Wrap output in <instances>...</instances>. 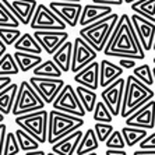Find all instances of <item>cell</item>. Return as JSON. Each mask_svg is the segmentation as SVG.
<instances>
[{
    "label": "cell",
    "mask_w": 155,
    "mask_h": 155,
    "mask_svg": "<svg viewBox=\"0 0 155 155\" xmlns=\"http://www.w3.org/2000/svg\"><path fill=\"white\" fill-rule=\"evenodd\" d=\"M29 27L32 29H66L67 24L49 6L38 3Z\"/></svg>",
    "instance_id": "cell-8"
},
{
    "label": "cell",
    "mask_w": 155,
    "mask_h": 155,
    "mask_svg": "<svg viewBox=\"0 0 155 155\" xmlns=\"http://www.w3.org/2000/svg\"><path fill=\"white\" fill-rule=\"evenodd\" d=\"M31 85L35 88V91L41 95L45 104H53L56 97L59 95L63 87L66 85L64 81L60 78H52V77H38L32 76L28 80Z\"/></svg>",
    "instance_id": "cell-9"
},
{
    "label": "cell",
    "mask_w": 155,
    "mask_h": 155,
    "mask_svg": "<svg viewBox=\"0 0 155 155\" xmlns=\"http://www.w3.org/2000/svg\"><path fill=\"white\" fill-rule=\"evenodd\" d=\"M98 145H99V140L97 137V133H95L94 129H88L85 133L83 134V137L80 140V144L77 147V155H85L90 154V152H94L98 150Z\"/></svg>",
    "instance_id": "cell-25"
},
{
    "label": "cell",
    "mask_w": 155,
    "mask_h": 155,
    "mask_svg": "<svg viewBox=\"0 0 155 155\" xmlns=\"http://www.w3.org/2000/svg\"><path fill=\"white\" fill-rule=\"evenodd\" d=\"M14 59L17 61L18 67L22 73H27L29 70H34L38 64L42 63V56L35 53H28V52H21L15 51L14 52Z\"/></svg>",
    "instance_id": "cell-23"
},
{
    "label": "cell",
    "mask_w": 155,
    "mask_h": 155,
    "mask_svg": "<svg viewBox=\"0 0 155 155\" xmlns=\"http://www.w3.org/2000/svg\"><path fill=\"white\" fill-rule=\"evenodd\" d=\"M94 130L97 133V137L99 143H105L109 138V136L113 133L115 127L112 126V123H104V122H95Z\"/></svg>",
    "instance_id": "cell-37"
},
{
    "label": "cell",
    "mask_w": 155,
    "mask_h": 155,
    "mask_svg": "<svg viewBox=\"0 0 155 155\" xmlns=\"http://www.w3.org/2000/svg\"><path fill=\"white\" fill-rule=\"evenodd\" d=\"M77 91V95H78L80 101L83 104V106L85 108L87 113H92L95 109V105H97V99H98V95L94 90H91V88H87L84 85H77L76 88Z\"/></svg>",
    "instance_id": "cell-28"
},
{
    "label": "cell",
    "mask_w": 155,
    "mask_h": 155,
    "mask_svg": "<svg viewBox=\"0 0 155 155\" xmlns=\"http://www.w3.org/2000/svg\"><path fill=\"white\" fill-rule=\"evenodd\" d=\"M83 134L84 133L80 129L73 131L69 136H66L61 140H59L58 143L52 144V151L59 155H74V152L77 151V147L80 144V140L83 137Z\"/></svg>",
    "instance_id": "cell-19"
},
{
    "label": "cell",
    "mask_w": 155,
    "mask_h": 155,
    "mask_svg": "<svg viewBox=\"0 0 155 155\" xmlns=\"http://www.w3.org/2000/svg\"><path fill=\"white\" fill-rule=\"evenodd\" d=\"M154 64H155V58H154Z\"/></svg>",
    "instance_id": "cell-55"
},
{
    "label": "cell",
    "mask_w": 155,
    "mask_h": 155,
    "mask_svg": "<svg viewBox=\"0 0 155 155\" xmlns=\"http://www.w3.org/2000/svg\"><path fill=\"white\" fill-rule=\"evenodd\" d=\"M131 22L136 29L138 39H140L141 45L144 48V51L148 52L151 51L154 46V39H155V22L151 20L143 17V15L134 13L131 14Z\"/></svg>",
    "instance_id": "cell-13"
},
{
    "label": "cell",
    "mask_w": 155,
    "mask_h": 155,
    "mask_svg": "<svg viewBox=\"0 0 155 155\" xmlns=\"http://www.w3.org/2000/svg\"><path fill=\"white\" fill-rule=\"evenodd\" d=\"M18 155H20V154H18Z\"/></svg>",
    "instance_id": "cell-56"
},
{
    "label": "cell",
    "mask_w": 155,
    "mask_h": 155,
    "mask_svg": "<svg viewBox=\"0 0 155 155\" xmlns=\"http://www.w3.org/2000/svg\"><path fill=\"white\" fill-rule=\"evenodd\" d=\"M85 155H98V154L94 151V152H90V154H85Z\"/></svg>",
    "instance_id": "cell-52"
},
{
    "label": "cell",
    "mask_w": 155,
    "mask_h": 155,
    "mask_svg": "<svg viewBox=\"0 0 155 155\" xmlns=\"http://www.w3.org/2000/svg\"><path fill=\"white\" fill-rule=\"evenodd\" d=\"M49 7L67 24V27L78 25L80 17L83 13V6L80 3H71V2H56L52 0Z\"/></svg>",
    "instance_id": "cell-14"
},
{
    "label": "cell",
    "mask_w": 155,
    "mask_h": 155,
    "mask_svg": "<svg viewBox=\"0 0 155 155\" xmlns=\"http://www.w3.org/2000/svg\"><path fill=\"white\" fill-rule=\"evenodd\" d=\"M105 155H127V152L124 150H117V148H108Z\"/></svg>",
    "instance_id": "cell-44"
},
{
    "label": "cell",
    "mask_w": 155,
    "mask_h": 155,
    "mask_svg": "<svg viewBox=\"0 0 155 155\" xmlns=\"http://www.w3.org/2000/svg\"><path fill=\"white\" fill-rule=\"evenodd\" d=\"M119 14L110 13L99 21H95L90 25L83 27L80 29V36L84 41H87V43H90L97 52H104L116 24L119 21Z\"/></svg>",
    "instance_id": "cell-3"
},
{
    "label": "cell",
    "mask_w": 155,
    "mask_h": 155,
    "mask_svg": "<svg viewBox=\"0 0 155 155\" xmlns=\"http://www.w3.org/2000/svg\"><path fill=\"white\" fill-rule=\"evenodd\" d=\"M34 76L38 77H52V78H60L63 71L60 70L56 63H54L53 59H49V60L42 61L41 64H38L35 69L32 70Z\"/></svg>",
    "instance_id": "cell-27"
},
{
    "label": "cell",
    "mask_w": 155,
    "mask_h": 155,
    "mask_svg": "<svg viewBox=\"0 0 155 155\" xmlns=\"http://www.w3.org/2000/svg\"><path fill=\"white\" fill-rule=\"evenodd\" d=\"M15 124L25 130L27 133L36 138L41 144L48 143V127H49V112L45 109L35 110V112L18 115L14 119Z\"/></svg>",
    "instance_id": "cell-5"
},
{
    "label": "cell",
    "mask_w": 155,
    "mask_h": 155,
    "mask_svg": "<svg viewBox=\"0 0 155 155\" xmlns=\"http://www.w3.org/2000/svg\"><path fill=\"white\" fill-rule=\"evenodd\" d=\"M13 46H14L15 51L28 52V53H35V54L42 53V46H41L39 42L36 41V38L34 36V34L32 35L28 34V32L22 34Z\"/></svg>",
    "instance_id": "cell-24"
},
{
    "label": "cell",
    "mask_w": 155,
    "mask_h": 155,
    "mask_svg": "<svg viewBox=\"0 0 155 155\" xmlns=\"http://www.w3.org/2000/svg\"><path fill=\"white\" fill-rule=\"evenodd\" d=\"M99 87L105 88L109 84H112L117 78H120L124 70L119 64H115L113 61H109L108 59L99 61Z\"/></svg>",
    "instance_id": "cell-20"
},
{
    "label": "cell",
    "mask_w": 155,
    "mask_h": 155,
    "mask_svg": "<svg viewBox=\"0 0 155 155\" xmlns=\"http://www.w3.org/2000/svg\"><path fill=\"white\" fill-rule=\"evenodd\" d=\"M3 122H4V115L0 112V123H3Z\"/></svg>",
    "instance_id": "cell-49"
},
{
    "label": "cell",
    "mask_w": 155,
    "mask_h": 155,
    "mask_svg": "<svg viewBox=\"0 0 155 155\" xmlns=\"http://www.w3.org/2000/svg\"><path fill=\"white\" fill-rule=\"evenodd\" d=\"M21 22L18 21V18L15 17L10 11V8L0 0V27H10V28H18Z\"/></svg>",
    "instance_id": "cell-32"
},
{
    "label": "cell",
    "mask_w": 155,
    "mask_h": 155,
    "mask_svg": "<svg viewBox=\"0 0 155 155\" xmlns=\"http://www.w3.org/2000/svg\"><path fill=\"white\" fill-rule=\"evenodd\" d=\"M119 59V66L123 70H133L136 67V59L133 58H117Z\"/></svg>",
    "instance_id": "cell-40"
},
{
    "label": "cell",
    "mask_w": 155,
    "mask_h": 155,
    "mask_svg": "<svg viewBox=\"0 0 155 155\" xmlns=\"http://www.w3.org/2000/svg\"><path fill=\"white\" fill-rule=\"evenodd\" d=\"M13 14L18 18L21 25H29L32 15L36 10V0H2Z\"/></svg>",
    "instance_id": "cell-16"
},
{
    "label": "cell",
    "mask_w": 155,
    "mask_h": 155,
    "mask_svg": "<svg viewBox=\"0 0 155 155\" xmlns=\"http://www.w3.org/2000/svg\"><path fill=\"white\" fill-rule=\"evenodd\" d=\"M154 95L155 92L151 90V87L144 84L134 74H130L126 78L124 97H123V104L122 109H120V116L124 119L129 117L131 113H134L144 104L154 99Z\"/></svg>",
    "instance_id": "cell-2"
},
{
    "label": "cell",
    "mask_w": 155,
    "mask_h": 155,
    "mask_svg": "<svg viewBox=\"0 0 155 155\" xmlns=\"http://www.w3.org/2000/svg\"><path fill=\"white\" fill-rule=\"evenodd\" d=\"M133 74L138 80H141L144 84H147L148 87H152L155 84L154 71H152L151 66L147 64V63H144V64H141V66H136L133 69Z\"/></svg>",
    "instance_id": "cell-33"
},
{
    "label": "cell",
    "mask_w": 155,
    "mask_h": 155,
    "mask_svg": "<svg viewBox=\"0 0 155 155\" xmlns=\"http://www.w3.org/2000/svg\"><path fill=\"white\" fill-rule=\"evenodd\" d=\"M6 53H7V45L3 42V39H2V38H0V59L3 58Z\"/></svg>",
    "instance_id": "cell-46"
},
{
    "label": "cell",
    "mask_w": 155,
    "mask_h": 155,
    "mask_svg": "<svg viewBox=\"0 0 155 155\" xmlns=\"http://www.w3.org/2000/svg\"><path fill=\"white\" fill-rule=\"evenodd\" d=\"M92 119L95 122H104V123H112L113 115L109 110V108L106 106L104 101H98L95 105V109L92 112Z\"/></svg>",
    "instance_id": "cell-34"
},
{
    "label": "cell",
    "mask_w": 155,
    "mask_h": 155,
    "mask_svg": "<svg viewBox=\"0 0 155 155\" xmlns=\"http://www.w3.org/2000/svg\"><path fill=\"white\" fill-rule=\"evenodd\" d=\"M18 84L11 83L8 87H6L4 90L0 91V112L4 116L10 115L13 112V106H14L15 98H17L18 92Z\"/></svg>",
    "instance_id": "cell-22"
},
{
    "label": "cell",
    "mask_w": 155,
    "mask_h": 155,
    "mask_svg": "<svg viewBox=\"0 0 155 155\" xmlns=\"http://www.w3.org/2000/svg\"><path fill=\"white\" fill-rule=\"evenodd\" d=\"M34 36L49 56H52L69 39V34L66 32V29H35Z\"/></svg>",
    "instance_id": "cell-12"
},
{
    "label": "cell",
    "mask_w": 155,
    "mask_h": 155,
    "mask_svg": "<svg viewBox=\"0 0 155 155\" xmlns=\"http://www.w3.org/2000/svg\"><path fill=\"white\" fill-rule=\"evenodd\" d=\"M52 106H53V109L70 113V115L80 116V117H84L87 115L85 108L83 106L78 95H77V91L74 90V87L71 84H66L63 87V90L59 92Z\"/></svg>",
    "instance_id": "cell-7"
},
{
    "label": "cell",
    "mask_w": 155,
    "mask_h": 155,
    "mask_svg": "<svg viewBox=\"0 0 155 155\" xmlns=\"http://www.w3.org/2000/svg\"><path fill=\"white\" fill-rule=\"evenodd\" d=\"M124 87H126V80L120 77L112 84H109L108 87H105L101 92L102 101L106 104L113 116H120V109H122L123 97H124Z\"/></svg>",
    "instance_id": "cell-11"
},
{
    "label": "cell",
    "mask_w": 155,
    "mask_h": 155,
    "mask_svg": "<svg viewBox=\"0 0 155 155\" xmlns=\"http://www.w3.org/2000/svg\"><path fill=\"white\" fill-rule=\"evenodd\" d=\"M133 155H155V150H137Z\"/></svg>",
    "instance_id": "cell-45"
},
{
    "label": "cell",
    "mask_w": 155,
    "mask_h": 155,
    "mask_svg": "<svg viewBox=\"0 0 155 155\" xmlns=\"http://www.w3.org/2000/svg\"><path fill=\"white\" fill-rule=\"evenodd\" d=\"M15 136L18 138V143H20V147H21V151L27 152V151H34V150H38L41 147V143L36 140L34 136H31L29 133H27L25 130H22L21 127H18L14 131Z\"/></svg>",
    "instance_id": "cell-30"
},
{
    "label": "cell",
    "mask_w": 155,
    "mask_h": 155,
    "mask_svg": "<svg viewBox=\"0 0 155 155\" xmlns=\"http://www.w3.org/2000/svg\"><path fill=\"white\" fill-rule=\"evenodd\" d=\"M104 53L108 58H133L136 60L145 59V51L136 34L129 14H122L119 17Z\"/></svg>",
    "instance_id": "cell-1"
},
{
    "label": "cell",
    "mask_w": 155,
    "mask_h": 155,
    "mask_svg": "<svg viewBox=\"0 0 155 155\" xmlns=\"http://www.w3.org/2000/svg\"><path fill=\"white\" fill-rule=\"evenodd\" d=\"M140 150H155V133L150 134L138 144Z\"/></svg>",
    "instance_id": "cell-39"
},
{
    "label": "cell",
    "mask_w": 155,
    "mask_h": 155,
    "mask_svg": "<svg viewBox=\"0 0 155 155\" xmlns=\"http://www.w3.org/2000/svg\"><path fill=\"white\" fill-rule=\"evenodd\" d=\"M152 71H154V78H155V67H154V70H152Z\"/></svg>",
    "instance_id": "cell-54"
},
{
    "label": "cell",
    "mask_w": 155,
    "mask_h": 155,
    "mask_svg": "<svg viewBox=\"0 0 155 155\" xmlns=\"http://www.w3.org/2000/svg\"><path fill=\"white\" fill-rule=\"evenodd\" d=\"M6 136H7V126L4 123H0V155H3V147H4V141H6Z\"/></svg>",
    "instance_id": "cell-41"
},
{
    "label": "cell",
    "mask_w": 155,
    "mask_h": 155,
    "mask_svg": "<svg viewBox=\"0 0 155 155\" xmlns=\"http://www.w3.org/2000/svg\"><path fill=\"white\" fill-rule=\"evenodd\" d=\"M99 67H101L99 63L94 60L91 64H88L87 67L74 74V81L80 85L97 91L99 87Z\"/></svg>",
    "instance_id": "cell-18"
},
{
    "label": "cell",
    "mask_w": 155,
    "mask_h": 155,
    "mask_svg": "<svg viewBox=\"0 0 155 155\" xmlns=\"http://www.w3.org/2000/svg\"><path fill=\"white\" fill-rule=\"evenodd\" d=\"M127 126H136L141 129H154L155 127V101L151 99L138 108L134 113L126 117Z\"/></svg>",
    "instance_id": "cell-15"
},
{
    "label": "cell",
    "mask_w": 155,
    "mask_h": 155,
    "mask_svg": "<svg viewBox=\"0 0 155 155\" xmlns=\"http://www.w3.org/2000/svg\"><path fill=\"white\" fill-rule=\"evenodd\" d=\"M46 155H59V154H56V152H53V151H52V152H48Z\"/></svg>",
    "instance_id": "cell-51"
},
{
    "label": "cell",
    "mask_w": 155,
    "mask_h": 155,
    "mask_svg": "<svg viewBox=\"0 0 155 155\" xmlns=\"http://www.w3.org/2000/svg\"><path fill=\"white\" fill-rule=\"evenodd\" d=\"M92 3L108 4V6H122L124 3V0H92Z\"/></svg>",
    "instance_id": "cell-42"
},
{
    "label": "cell",
    "mask_w": 155,
    "mask_h": 155,
    "mask_svg": "<svg viewBox=\"0 0 155 155\" xmlns=\"http://www.w3.org/2000/svg\"><path fill=\"white\" fill-rule=\"evenodd\" d=\"M106 148H117V150H122V148L126 147V141L120 130H113V133L109 136V138L105 141Z\"/></svg>",
    "instance_id": "cell-38"
},
{
    "label": "cell",
    "mask_w": 155,
    "mask_h": 155,
    "mask_svg": "<svg viewBox=\"0 0 155 155\" xmlns=\"http://www.w3.org/2000/svg\"><path fill=\"white\" fill-rule=\"evenodd\" d=\"M120 131H122L123 137H124L126 145L130 148L140 144L141 141L148 136L147 129H141V127H136V126H127V124L124 127H122Z\"/></svg>",
    "instance_id": "cell-26"
},
{
    "label": "cell",
    "mask_w": 155,
    "mask_h": 155,
    "mask_svg": "<svg viewBox=\"0 0 155 155\" xmlns=\"http://www.w3.org/2000/svg\"><path fill=\"white\" fill-rule=\"evenodd\" d=\"M73 45V60H71V71L76 74L83 70L88 64H91L98 58V52L90 43H87L81 36H77Z\"/></svg>",
    "instance_id": "cell-10"
},
{
    "label": "cell",
    "mask_w": 155,
    "mask_h": 155,
    "mask_svg": "<svg viewBox=\"0 0 155 155\" xmlns=\"http://www.w3.org/2000/svg\"><path fill=\"white\" fill-rule=\"evenodd\" d=\"M11 83H13V80H11L10 76H0V91L4 90L6 87H8Z\"/></svg>",
    "instance_id": "cell-43"
},
{
    "label": "cell",
    "mask_w": 155,
    "mask_h": 155,
    "mask_svg": "<svg viewBox=\"0 0 155 155\" xmlns=\"http://www.w3.org/2000/svg\"><path fill=\"white\" fill-rule=\"evenodd\" d=\"M134 2H137V0H124V3H129V4L134 3Z\"/></svg>",
    "instance_id": "cell-50"
},
{
    "label": "cell",
    "mask_w": 155,
    "mask_h": 155,
    "mask_svg": "<svg viewBox=\"0 0 155 155\" xmlns=\"http://www.w3.org/2000/svg\"><path fill=\"white\" fill-rule=\"evenodd\" d=\"M25 155H46V152L41 150V148H38V150H34V151H27Z\"/></svg>",
    "instance_id": "cell-47"
},
{
    "label": "cell",
    "mask_w": 155,
    "mask_h": 155,
    "mask_svg": "<svg viewBox=\"0 0 155 155\" xmlns=\"http://www.w3.org/2000/svg\"><path fill=\"white\" fill-rule=\"evenodd\" d=\"M130 6L134 13L155 22V0H137Z\"/></svg>",
    "instance_id": "cell-29"
},
{
    "label": "cell",
    "mask_w": 155,
    "mask_h": 155,
    "mask_svg": "<svg viewBox=\"0 0 155 155\" xmlns=\"http://www.w3.org/2000/svg\"><path fill=\"white\" fill-rule=\"evenodd\" d=\"M20 150H21V147H20V143H18L15 133L8 131L7 136H6V141H4L3 155H18Z\"/></svg>",
    "instance_id": "cell-35"
},
{
    "label": "cell",
    "mask_w": 155,
    "mask_h": 155,
    "mask_svg": "<svg viewBox=\"0 0 155 155\" xmlns=\"http://www.w3.org/2000/svg\"><path fill=\"white\" fill-rule=\"evenodd\" d=\"M152 49H154V51H155V39H154V46H152Z\"/></svg>",
    "instance_id": "cell-53"
},
{
    "label": "cell",
    "mask_w": 155,
    "mask_h": 155,
    "mask_svg": "<svg viewBox=\"0 0 155 155\" xmlns=\"http://www.w3.org/2000/svg\"><path fill=\"white\" fill-rule=\"evenodd\" d=\"M73 45L74 43L70 41H66L58 51L54 52L53 56L54 63L60 67V70L63 73L71 71V60H73Z\"/></svg>",
    "instance_id": "cell-21"
},
{
    "label": "cell",
    "mask_w": 155,
    "mask_h": 155,
    "mask_svg": "<svg viewBox=\"0 0 155 155\" xmlns=\"http://www.w3.org/2000/svg\"><path fill=\"white\" fill-rule=\"evenodd\" d=\"M112 11V6L108 4H99V3H90L83 7V13L80 17L78 25H90L95 21H99L102 18H105L106 15H109Z\"/></svg>",
    "instance_id": "cell-17"
},
{
    "label": "cell",
    "mask_w": 155,
    "mask_h": 155,
    "mask_svg": "<svg viewBox=\"0 0 155 155\" xmlns=\"http://www.w3.org/2000/svg\"><path fill=\"white\" fill-rule=\"evenodd\" d=\"M56 2H71V3H80L81 0H56Z\"/></svg>",
    "instance_id": "cell-48"
},
{
    "label": "cell",
    "mask_w": 155,
    "mask_h": 155,
    "mask_svg": "<svg viewBox=\"0 0 155 155\" xmlns=\"http://www.w3.org/2000/svg\"><path fill=\"white\" fill-rule=\"evenodd\" d=\"M45 101L41 95L35 91L29 81H21L18 87L17 98H15L14 106H13V115H24V113L35 112L45 108Z\"/></svg>",
    "instance_id": "cell-6"
},
{
    "label": "cell",
    "mask_w": 155,
    "mask_h": 155,
    "mask_svg": "<svg viewBox=\"0 0 155 155\" xmlns=\"http://www.w3.org/2000/svg\"><path fill=\"white\" fill-rule=\"evenodd\" d=\"M20 71L21 70H20L17 61H15L14 54L7 52L0 59V76H17Z\"/></svg>",
    "instance_id": "cell-31"
},
{
    "label": "cell",
    "mask_w": 155,
    "mask_h": 155,
    "mask_svg": "<svg viewBox=\"0 0 155 155\" xmlns=\"http://www.w3.org/2000/svg\"><path fill=\"white\" fill-rule=\"evenodd\" d=\"M84 126V119L76 115L52 109L49 112V127H48V143L54 144L70 133Z\"/></svg>",
    "instance_id": "cell-4"
},
{
    "label": "cell",
    "mask_w": 155,
    "mask_h": 155,
    "mask_svg": "<svg viewBox=\"0 0 155 155\" xmlns=\"http://www.w3.org/2000/svg\"><path fill=\"white\" fill-rule=\"evenodd\" d=\"M22 34L20 32L18 28H10V27H0V38L7 46H13L18 41V38Z\"/></svg>",
    "instance_id": "cell-36"
}]
</instances>
